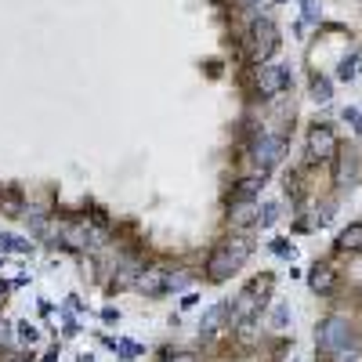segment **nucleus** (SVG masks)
<instances>
[{
    "instance_id": "nucleus-1",
    "label": "nucleus",
    "mask_w": 362,
    "mask_h": 362,
    "mask_svg": "<svg viewBox=\"0 0 362 362\" xmlns=\"http://www.w3.org/2000/svg\"><path fill=\"white\" fill-rule=\"evenodd\" d=\"M348 341H352V326H348L344 319L337 315H330L326 322H319V330H315V344H319V352H341V348H348Z\"/></svg>"
},
{
    "instance_id": "nucleus-2",
    "label": "nucleus",
    "mask_w": 362,
    "mask_h": 362,
    "mask_svg": "<svg viewBox=\"0 0 362 362\" xmlns=\"http://www.w3.org/2000/svg\"><path fill=\"white\" fill-rule=\"evenodd\" d=\"M276 47H279L276 25H272L268 19H257V22L250 25V55H254V62H265Z\"/></svg>"
},
{
    "instance_id": "nucleus-3",
    "label": "nucleus",
    "mask_w": 362,
    "mask_h": 362,
    "mask_svg": "<svg viewBox=\"0 0 362 362\" xmlns=\"http://www.w3.org/2000/svg\"><path fill=\"white\" fill-rule=\"evenodd\" d=\"M282 156H287V138H279V134L261 138V141L254 145V163H257V171H261V174H268Z\"/></svg>"
},
{
    "instance_id": "nucleus-4",
    "label": "nucleus",
    "mask_w": 362,
    "mask_h": 362,
    "mask_svg": "<svg viewBox=\"0 0 362 362\" xmlns=\"http://www.w3.org/2000/svg\"><path fill=\"white\" fill-rule=\"evenodd\" d=\"M239 265H243V261H239V257L232 254L228 247H217V250L210 254V261H206V276H210V282H225V279L236 276Z\"/></svg>"
},
{
    "instance_id": "nucleus-5",
    "label": "nucleus",
    "mask_w": 362,
    "mask_h": 362,
    "mask_svg": "<svg viewBox=\"0 0 362 362\" xmlns=\"http://www.w3.org/2000/svg\"><path fill=\"white\" fill-rule=\"evenodd\" d=\"M308 152H312L315 160H333L337 156V134H333L330 127H312V131H308Z\"/></svg>"
},
{
    "instance_id": "nucleus-6",
    "label": "nucleus",
    "mask_w": 362,
    "mask_h": 362,
    "mask_svg": "<svg viewBox=\"0 0 362 362\" xmlns=\"http://www.w3.org/2000/svg\"><path fill=\"white\" fill-rule=\"evenodd\" d=\"M287 84H290V73L282 66H261L257 69V90H261V98H276Z\"/></svg>"
},
{
    "instance_id": "nucleus-7",
    "label": "nucleus",
    "mask_w": 362,
    "mask_h": 362,
    "mask_svg": "<svg viewBox=\"0 0 362 362\" xmlns=\"http://www.w3.org/2000/svg\"><path fill=\"white\" fill-rule=\"evenodd\" d=\"M134 290H138V293H145V297H160V293H167V268H141V272H138Z\"/></svg>"
},
{
    "instance_id": "nucleus-8",
    "label": "nucleus",
    "mask_w": 362,
    "mask_h": 362,
    "mask_svg": "<svg viewBox=\"0 0 362 362\" xmlns=\"http://www.w3.org/2000/svg\"><path fill=\"white\" fill-rule=\"evenodd\" d=\"M257 290H261V282H254V287H247V290L236 297V308H232V319H236V322H247V319L257 312V304H261Z\"/></svg>"
},
{
    "instance_id": "nucleus-9",
    "label": "nucleus",
    "mask_w": 362,
    "mask_h": 362,
    "mask_svg": "<svg viewBox=\"0 0 362 362\" xmlns=\"http://www.w3.org/2000/svg\"><path fill=\"white\" fill-rule=\"evenodd\" d=\"M257 214H261V206H257L254 200H236L228 210V221L236 228H247V225H257Z\"/></svg>"
},
{
    "instance_id": "nucleus-10",
    "label": "nucleus",
    "mask_w": 362,
    "mask_h": 362,
    "mask_svg": "<svg viewBox=\"0 0 362 362\" xmlns=\"http://www.w3.org/2000/svg\"><path fill=\"white\" fill-rule=\"evenodd\" d=\"M355 178H359V156H355V152H344L341 167H337V185L341 189H352Z\"/></svg>"
},
{
    "instance_id": "nucleus-11",
    "label": "nucleus",
    "mask_w": 362,
    "mask_h": 362,
    "mask_svg": "<svg viewBox=\"0 0 362 362\" xmlns=\"http://www.w3.org/2000/svg\"><path fill=\"white\" fill-rule=\"evenodd\" d=\"M333 279H337V276H333V268H330V265H315V268H312V276H308L312 290H319V293H326V290L333 287Z\"/></svg>"
},
{
    "instance_id": "nucleus-12",
    "label": "nucleus",
    "mask_w": 362,
    "mask_h": 362,
    "mask_svg": "<svg viewBox=\"0 0 362 362\" xmlns=\"http://www.w3.org/2000/svg\"><path fill=\"white\" fill-rule=\"evenodd\" d=\"M337 250H362V225H348L337 236Z\"/></svg>"
},
{
    "instance_id": "nucleus-13",
    "label": "nucleus",
    "mask_w": 362,
    "mask_h": 362,
    "mask_svg": "<svg viewBox=\"0 0 362 362\" xmlns=\"http://www.w3.org/2000/svg\"><path fill=\"white\" fill-rule=\"evenodd\" d=\"M265 185V174H254V178H243V185L236 189V200H254Z\"/></svg>"
},
{
    "instance_id": "nucleus-14",
    "label": "nucleus",
    "mask_w": 362,
    "mask_h": 362,
    "mask_svg": "<svg viewBox=\"0 0 362 362\" xmlns=\"http://www.w3.org/2000/svg\"><path fill=\"white\" fill-rule=\"evenodd\" d=\"M29 254L33 250V243H25V239H15V236H0V254Z\"/></svg>"
},
{
    "instance_id": "nucleus-15",
    "label": "nucleus",
    "mask_w": 362,
    "mask_h": 362,
    "mask_svg": "<svg viewBox=\"0 0 362 362\" xmlns=\"http://www.w3.org/2000/svg\"><path fill=\"white\" fill-rule=\"evenodd\" d=\"M225 312H228V304H214L210 312L203 315V333H214V330H217V322L225 319Z\"/></svg>"
},
{
    "instance_id": "nucleus-16",
    "label": "nucleus",
    "mask_w": 362,
    "mask_h": 362,
    "mask_svg": "<svg viewBox=\"0 0 362 362\" xmlns=\"http://www.w3.org/2000/svg\"><path fill=\"white\" fill-rule=\"evenodd\" d=\"M330 95H333V90H330V80H326V76H312V98L315 101H330Z\"/></svg>"
},
{
    "instance_id": "nucleus-17",
    "label": "nucleus",
    "mask_w": 362,
    "mask_h": 362,
    "mask_svg": "<svg viewBox=\"0 0 362 362\" xmlns=\"http://www.w3.org/2000/svg\"><path fill=\"white\" fill-rule=\"evenodd\" d=\"M276 217H279V203H265L261 214H257V225L268 228V225H276Z\"/></svg>"
},
{
    "instance_id": "nucleus-18",
    "label": "nucleus",
    "mask_w": 362,
    "mask_h": 362,
    "mask_svg": "<svg viewBox=\"0 0 362 362\" xmlns=\"http://www.w3.org/2000/svg\"><path fill=\"white\" fill-rule=\"evenodd\" d=\"M287 326H290V308L276 304V312H272V330H287Z\"/></svg>"
},
{
    "instance_id": "nucleus-19",
    "label": "nucleus",
    "mask_w": 362,
    "mask_h": 362,
    "mask_svg": "<svg viewBox=\"0 0 362 362\" xmlns=\"http://www.w3.org/2000/svg\"><path fill=\"white\" fill-rule=\"evenodd\" d=\"M337 76H341V80H355V76H359V58H355V55L344 58L341 69H337Z\"/></svg>"
},
{
    "instance_id": "nucleus-20",
    "label": "nucleus",
    "mask_w": 362,
    "mask_h": 362,
    "mask_svg": "<svg viewBox=\"0 0 362 362\" xmlns=\"http://www.w3.org/2000/svg\"><path fill=\"white\" fill-rule=\"evenodd\" d=\"M185 287H189L185 272H167V293H171V290H185Z\"/></svg>"
},
{
    "instance_id": "nucleus-21",
    "label": "nucleus",
    "mask_w": 362,
    "mask_h": 362,
    "mask_svg": "<svg viewBox=\"0 0 362 362\" xmlns=\"http://www.w3.org/2000/svg\"><path fill=\"white\" fill-rule=\"evenodd\" d=\"M344 120L352 123V131L362 138V112H359V109H344Z\"/></svg>"
},
{
    "instance_id": "nucleus-22",
    "label": "nucleus",
    "mask_w": 362,
    "mask_h": 362,
    "mask_svg": "<svg viewBox=\"0 0 362 362\" xmlns=\"http://www.w3.org/2000/svg\"><path fill=\"white\" fill-rule=\"evenodd\" d=\"M19 337H22V341H25V344H33V341H36V337H40V333H36V330H33V326H29V322H19Z\"/></svg>"
},
{
    "instance_id": "nucleus-23",
    "label": "nucleus",
    "mask_w": 362,
    "mask_h": 362,
    "mask_svg": "<svg viewBox=\"0 0 362 362\" xmlns=\"http://www.w3.org/2000/svg\"><path fill=\"white\" fill-rule=\"evenodd\" d=\"M355 359H359L355 348H341V352H333V362H355Z\"/></svg>"
},
{
    "instance_id": "nucleus-24",
    "label": "nucleus",
    "mask_w": 362,
    "mask_h": 362,
    "mask_svg": "<svg viewBox=\"0 0 362 362\" xmlns=\"http://www.w3.org/2000/svg\"><path fill=\"white\" fill-rule=\"evenodd\" d=\"M11 333H15V330H11V322H8V319H0V348H8V344H11Z\"/></svg>"
},
{
    "instance_id": "nucleus-25",
    "label": "nucleus",
    "mask_w": 362,
    "mask_h": 362,
    "mask_svg": "<svg viewBox=\"0 0 362 362\" xmlns=\"http://www.w3.org/2000/svg\"><path fill=\"white\" fill-rule=\"evenodd\" d=\"M304 19H308V22L319 19V4H315V0H304Z\"/></svg>"
},
{
    "instance_id": "nucleus-26",
    "label": "nucleus",
    "mask_w": 362,
    "mask_h": 362,
    "mask_svg": "<svg viewBox=\"0 0 362 362\" xmlns=\"http://www.w3.org/2000/svg\"><path fill=\"white\" fill-rule=\"evenodd\" d=\"M120 352H123V359H134V355H138V344H131V341H123V344H120Z\"/></svg>"
},
{
    "instance_id": "nucleus-27",
    "label": "nucleus",
    "mask_w": 362,
    "mask_h": 362,
    "mask_svg": "<svg viewBox=\"0 0 362 362\" xmlns=\"http://www.w3.org/2000/svg\"><path fill=\"white\" fill-rule=\"evenodd\" d=\"M167 362H196V355H185V352H174V355H167Z\"/></svg>"
},
{
    "instance_id": "nucleus-28",
    "label": "nucleus",
    "mask_w": 362,
    "mask_h": 362,
    "mask_svg": "<svg viewBox=\"0 0 362 362\" xmlns=\"http://www.w3.org/2000/svg\"><path fill=\"white\" fill-rule=\"evenodd\" d=\"M272 250H276V254H282V257H293V247H287V243H276Z\"/></svg>"
},
{
    "instance_id": "nucleus-29",
    "label": "nucleus",
    "mask_w": 362,
    "mask_h": 362,
    "mask_svg": "<svg viewBox=\"0 0 362 362\" xmlns=\"http://www.w3.org/2000/svg\"><path fill=\"white\" fill-rule=\"evenodd\" d=\"M4 297H8V282H0V304H4Z\"/></svg>"
},
{
    "instance_id": "nucleus-30",
    "label": "nucleus",
    "mask_w": 362,
    "mask_h": 362,
    "mask_svg": "<svg viewBox=\"0 0 362 362\" xmlns=\"http://www.w3.org/2000/svg\"><path fill=\"white\" fill-rule=\"evenodd\" d=\"M247 4H254V0H247Z\"/></svg>"
}]
</instances>
